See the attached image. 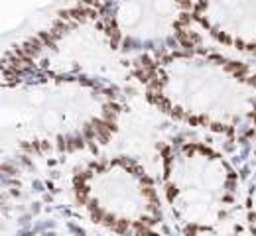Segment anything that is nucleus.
I'll list each match as a JSON object with an SVG mask.
<instances>
[{
    "mask_svg": "<svg viewBox=\"0 0 256 236\" xmlns=\"http://www.w3.org/2000/svg\"><path fill=\"white\" fill-rule=\"evenodd\" d=\"M246 220L250 222V228L256 234V185L250 189L246 199Z\"/></svg>",
    "mask_w": 256,
    "mask_h": 236,
    "instance_id": "obj_7",
    "label": "nucleus"
},
{
    "mask_svg": "<svg viewBox=\"0 0 256 236\" xmlns=\"http://www.w3.org/2000/svg\"><path fill=\"white\" fill-rule=\"evenodd\" d=\"M57 20L93 28L105 47L126 57L201 47L187 0H79Z\"/></svg>",
    "mask_w": 256,
    "mask_h": 236,
    "instance_id": "obj_5",
    "label": "nucleus"
},
{
    "mask_svg": "<svg viewBox=\"0 0 256 236\" xmlns=\"http://www.w3.org/2000/svg\"><path fill=\"white\" fill-rule=\"evenodd\" d=\"M193 24L227 47L256 55V0H187Z\"/></svg>",
    "mask_w": 256,
    "mask_h": 236,
    "instance_id": "obj_6",
    "label": "nucleus"
},
{
    "mask_svg": "<svg viewBox=\"0 0 256 236\" xmlns=\"http://www.w3.org/2000/svg\"><path fill=\"white\" fill-rule=\"evenodd\" d=\"M71 193L87 219L114 236H170L156 181L134 157L87 162L75 169Z\"/></svg>",
    "mask_w": 256,
    "mask_h": 236,
    "instance_id": "obj_4",
    "label": "nucleus"
},
{
    "mask_svg": "<svg viewBox=\"0 0 256 236\" xmlns=\"http://www.w3.org/2000/svg\"><path fill=\"white\" fill-rule=\"evenodd\" d=\"M240 181L211 144L189 138L162 148V191L183 236H207L234 219Z\"/></svg>",
    "mask_w": 256,
    "mask_h": 236,
    "instance_id": "obj_3",
    "label": "nucleus"
},
{
    "mask_svg": "<svg viewBox=\"0 0 256 236\" xmlns=\"http://www.w3.org/2000/svg\"><path fill=\"white\" fill-rule=\"evenodd\" d=\"M126 71L165 116L232 142L256 138V67L179 47L128 57Z\"/></svg>",
    "mask_w": 256,
    "mask_h": 236,
    "instance_id": "obj_2",
    "label": "nucleus"
},
{
    "mask_svg": "<svg viewBox=\"0 0 256 236\" xmlns=\"http://www.w3.org/2000/svg\"><path fill=\"white\" fill-rule=\"evenodd\" d=\"M126 104L114 85L83 73L33 69L2 83L6 157H61L105 148Z\"/></svg>",
    "mask_w": 256,
    "mask_h": 236,
    "instance_id": "obj_1",
    "label": "nucleus"
}]
</instances>
